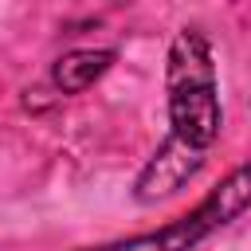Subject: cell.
I'll use <instances>...</instances> for the list:
<instances>
[{
    "instance_id": "cell-3",
    "label": "cell",
    "mask_w": 251,
    "mask_h": 251,
    "mask_svg": "<svg viewBox=\"0 0 251 251\" xmlns=\"http://www.w3.org/2000/svg\"><path fill=\"white\" fill-rule=\"evenodd\" d=\"M200 161L204 157H196V153H188V149H180L176 141H161V149L153 153V161L141 169V176H137V200L141 204H149V200H161V196H173L196 169H200Z\"/></svg>"
},
{
    "instance_id": "cell-2",
    "label": "cell",
    "mask_w": 251,
    "mask_h": 251,
    "mask_svg": "<svg viewBox=\"0 0 251 251\" xmlns=\"http://www.w3.org/2000/svg\"><path fill=\"white\" fill-rule=\"evenodd\" d=\"M247 208H251V161L231 169L192 212L169 220L165 227L141 231V235H129V239H114V243H102V247H82V251H192L196 243H204L208 235H216L220 227L239 220Z\"/></svg>"
},
{
    "instance_id": "cell-4",
    "label": "cell",
    "mask_w": 251,
    "mask_h": 251,
    "mask_svg": "<svg viewBox=\"0 0 251 251\" xmlns=\"http://www.w3.org/2000/svg\"><path fill=\"white\" fill-rule=\"evenodd\" d=\"M114 59H118L114 47H75V51H67V55L55 59L51 82H55L63 94H82V90H90V86L114 67Z\"/></svg>"
},
{
    "instance_id": "cell-1",
    "label": "cell",
    "mask_w": 251,
    "mask_h": 251,
    "mask_svg": "<svg viewBox=\"0 0 251 251\" xmlns=\"http://www.w3.org/2000/svg\"><path fill=\"white\" fill-rule=\"evenodd\" d=\"M169 86V141L204 157L208 145L220 137L224 110H220V82L212 43L200 27H180L169 47L165 67Z\"/></svg>"
}]
</instances>
